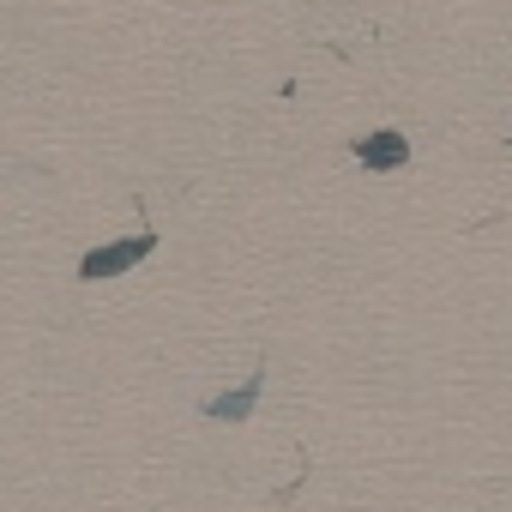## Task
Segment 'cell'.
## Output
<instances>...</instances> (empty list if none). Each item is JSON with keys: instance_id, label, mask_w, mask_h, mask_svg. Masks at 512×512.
I'll return each instance as SVG.
<instances>
[{"instance_id": "4", "label": "cell", "mask_w": 512, "mask_h": 512, "mask_svg": "<svg viewBox=\"0 0 512 512\" xmlns=\"http://www.w3.org/2000/svg\"><path fill=\"white\" fill-rule=\"evenodd\" d=\"M506 151H512V139H506Z\"/></svg>"}, {"instance_id": "1", "label": "cell", "mask_w": 512, "mask_h": 512, "mask_svg": "<svg viewBox=\"0 0 512 512\" xmlns=\"http://www.w3.org/2000/svg\"><path fill=\"white\" fill-rule=\"evenodd\" d=\"M157 253V229L145 223L139 235H127V241H109V247H91L85 260H79V284H103V278H121V272H133L139 260H151Z\"/></svg>"}, {"instance_id": "3", "label": "cell", "mask_w": 512, "mask_h": 512, "mask_svg": "<svg viewBox=\"0 0 512 512\" xmlns=\"http://www.w3.org/2000/svg\"><path fill=\"white\" fill-rule=\"evenodd\" d=\"M260 398H266V362L253 368L241 386H229V392L205 398V404H199V416H211V422H247L253 410H260Z\"/></svg>"}, {"instance_id": "2", "label": "cell", "mask_w": 512, "mask_h": 512, "mask_svg": "<svg viewBox=\"0 0 512 512\" xmlns=\"http://www.w3.org/2000/svg\"><path fill=\"white\" fill-rule=\"evenodd\" d=\"M350 151H356L362 169H374V175H398V169L410 163V133H404V127H374V133L350 139Z\"/></svg>"}]
</instances>
